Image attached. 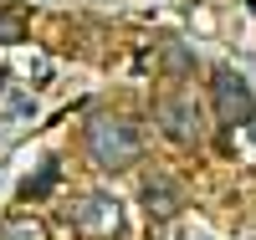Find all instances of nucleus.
Returning a JSON list of instances; mask_svg holds the SVG:
<instances>
[{
  "mask_svg": "<svg viewBox=\"0 0 256 240\" xmlns=\"http://www.w3.org/2000/svg\"><path fill=\"white\" fill-rule=\"evenodd\" d=\"M82 143H88V159L102 174H128L144 159V133H138V123L123 118V113H92Z\"/></svg>",
  "mask_w": 256,
  "mask_h": 240,
  "instance_id": "1",
  "label": "nucleus"
},
{
  "mask_svg": "<svg viewBox=\"0 0 256 240\" xmlns=\"http://www.w3.org/2000/svg\"><path fill=\"white\" fill-rule=\"evenodd\" d=\"M210 107H216V118L226 128H251L256 123V97H251L246 77L230 72V67H220L216 77H210Z\"/></svg>",
  "mask_w": 256,
  "mask_h": 240,
  "instance_id": "2",
  "label": "nucleus"
},
{
  "mask_svg": "<svg viewBox=\"0 0 256 240\" xmlns=\"http://www.w3.org/2000/svg\"><path fill=\"white\" fill-rule=\"evenodd\" d=\"M72 230L82 240H118L123 230V205L113 194H82L72 205Z\"/></svg>",
  "mask_w": 256,
  "mask_h": 240,
  "instance_id": "3",
  "label": "nucleus"
},
{
  "mask_svg": "<svg viewBox=\"0 0 256 240\" xmlns=\"http://www.w3.org/2000/svg\"><path fill=\"white\" fill-rule=\"evenodd\" d=\"M154 118H159V128L174 143H200V133H205V123H200V102H195V92H164L159 102H154Z\"/></svg>",
  "mask_w": 256,
  "mask_h": 240,
  "instance_id": "4",
  "label": "nucleus"
},
{
  "mask_svg": "<svg viewBox=\"0 0 256 240\" xmlns=\"http://www.w3.org/2000/svg\"><path fill=\"white\" fill-rule=\"evenodd\" d=\"M144 210L154 215V220H174V215H180V189L169 179H148L144 184Z\"/></svg>",
  "mask_w": 256,
  "mask_h": 240,
  "instance_id": "5",
  "label": "nucleus"
},
{
  "mask_svg": "<svg viewBox=\"0 0 256 240\" xmlns=\"http://www.w3.org/2000/svg\"><path fill=\"white\" fill-rule=\"evenodd\" d=\"M56 174H62V164H56V159H46V164L36 169V179H26V184H20V200H41V194H52Z\"/></svg>",
  "mask_w": 256,
  "mask_h": 240,
  "instance_id": "6",
  "label": "nucleus"
},
{
  "mask_svg": "<svg viewBox=\"0 0 256 240\" xmlns=\"http://www.w3.org/2000/svg\"><path fill=\"white\" fill-rule=\"evenodd\" d=\"M6 240H52L46 225L36 220V215H10L6 220Z\"/></svg>",
  "mask_w": 256,
  "mask_h": 240,
  "instance_id": "7",
  "label": "nucleus"
},
{
  "mask_svg": "<svg viewBox=\"0 0 256 240\" xmlns=\"http://www.w3.org/2000/svg\"><path fill=\"white\" fill-rule=\"evenodd\" d=\"M26 36V10L16 5H0V46H10V41Z\"/></svg>",
  "mask_w": 256,
  "mask_h": 240,
  "instance_id": "8",
  "label": "nucleus"
},
{
  "mask_svg": "<svg viewBox=\"0 0 256 240\" xmlns=\"http://www.w3.org/2000/svg\"><path fill=\"white\" fill-rule=\"evenodd\" d=\"M174 240H216V235H210L205 225H190V220H184V225L174 230Z\"/></svg>",
  "mask_w": 256,
  "mask_h": 240,
  "instance_id": "9",
  "label": "nucleus"
},
{
  "mask_svg": "<svg viewBox=\"0 0 256 240\" xmlns=\"http://www.w3.org/2000/svg\"><path fill=\"white\" fill-rule=\"evenodd\" d=\"M241 240H256V230H246V235H241Z\"/></svg>",
  "mask_w": 256,
  "mask_h": 240,
  "instance_id": "10",
  "label": "nucleus"
},
{
  "mask_svg": "<svg viewBox=\"0 0 256 240\" xmlns=\"http://www.w3.org/2000/svg\"><path fill=\"white\" fill-rule=\"evenodd\" d=\"M0 77H6V72H0ZM0 87H6V82H0Z\"/></svg>",
  "mask_w": 256,
  "mask_h": 240,
  "instance_id": "11",
  "label": "nucleus"
}]
</instances>
